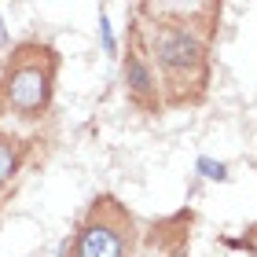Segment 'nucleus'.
Segmentation results:
<instances>
[{
  "instance_id": "0eeeda50",
  "label": "nucleus",
  "mask_w": 257,
  "mask_h": 257,
  "mask_svg": "<svg viewBox=\"0 0 257 257\" xmlns=\"http://www.w3.org/2000/svg\"><path fill=\"white\" fill-rule=\"evenodd\" d=\"M99 37H103V52H107V55H118V41H114V33H110L107 11H99Z\"/></svg>"
},
{
  "instance_id": "f03ea898",
  "label": "nucleus",
  "mask_w": 257,
  "mask_h": 257,
  "mask_svg": "<svg viewBox=\"0 0 257 257\" xmlns=\"http://www.w3.org/2000/svg\"><path fill=\"white\" fill-rule=\"evenodd\" d=\"M59 55L44 41H19L0 70V114L15 121H41L52 110Z\"/></svg>"
},
{
  "instance_id": "20e7f679",
  "label": "nucleus",
  "mask_w": 257,
  "mask_h": 257,
  "mask_svg": "<svg viewBox=\"0 0 257 257\" xmlns=\"http://www.w3.org/2000/svg\"><path fill=\"white\" fill-rule=\"evenodd\" d=\"M121 85L128 92V99L136 103L140 110L147 114H158L166 107V96H162V81L151 66L147 52H144V41H140V30L133 26V37H128V52L121 55Z\"/></svg>"
},
{
  "instance_id": "39448f33",
  "label": "nucleus",
  "mask_w": 257,
  "mask_h": 257,
  "mask_svg": "<svg viewBox=\"0 0 257 257\" xmlns=\"http://www.w3.org/2000/svg\"><path fill=\"white\" fill-rule=\"evenodd\" d=\"M26 155H30V144H26V140L15 136L11 128H0V191H4L8 184L22 173Z\"/></svg>"
},
{
  "instance_id": "423d86ee",
  "label": "nucleus",
  "mask_w": 257,
  "mask_h": 257,
  "mask_svg": "<svg viewBox=\"0 0 257 257\" xmlns=\"http://www.w3.org/2000/svg\"><path fill=\"white\" fill-rule=\"evenodd\" d=\"M195 173L202 180H213V184H228L231 180V169H228V162H217V158H209V155H202L195 162Z\"/></svg>"
},
{
  "instance_id": "6e6552de",
  "label": "nucleus",
  "mask_w": 257,
  "mask_h": 257,
  "mask_svg": "<svg viewBox=\"0 0 257 257\" xmlns=\"http://www.w3.org/2000/svg\"><path fill=\"white\" fill-rule=\"evenodd\" d=\"M11 44V37H8V26H4V19H0V52H4Z\"/></svg>"
},
{
  "instance_id": "f257e3e1",
  "label": "nucleus",
  "mask_w": 257,
  "mask_h": 257,
  "mask_svg": "<svg viewBox=\"0 0 257 257\" xmlns=\"http://www.w3.org/2000/svg\"><path fill=\"white\" fill-rule=\"evenodd\" d=\"M136 11L151 19L136 30L162 88L169 92L166 103H198L209 85V37H202L191 22L158 15L151 4H140Z\"/></svg>"
},
{
  "instance_id": "7ed1b4c3",
  "label": "nucleus",
  "mask_w": 257,
  "mask_h": 257,
  "mask_svg": "<svg viewBox=\"0 0 257 257\" xmlns=\"http://www.w3.org/2000/svg\"><path fill=\"white\" fill-rule=\"evenodd\" d=\"M136 239H140L136 217L114 195H103L77 224L63 257H133Z\"/></svg>"
},
{
  "instance_id": "1a4fd4ad",
  "label": "nucleus",
  "mask_w": 257,
  "mask_h": 257,
  "mask_svg": "<svg viewBox=\"0 0 257 257\" xmlns=\"http://www.w3.org/2000/svg\"><path fill=\"white\" fill-rule=\"evenodd\" d=\"M246 239H250V242H253V253H257V228H253V231H250V235H246Z\"/></svg>"
}]
</instances>
